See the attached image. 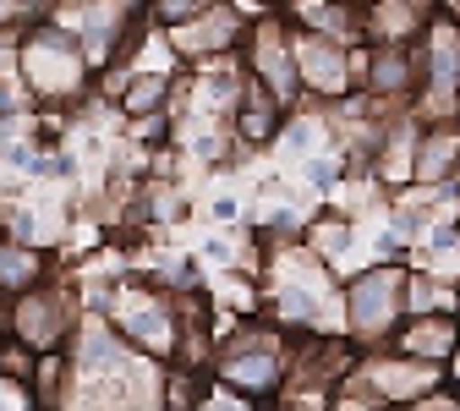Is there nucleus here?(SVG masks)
Listing matches in <instances>:
<instances>
[{
	"label": "nucleus",
	"instance_id": "obj_6",
	"mask_svg": "<svg viewBox=\"0 0 460 411\" xmlns=\"http://www.w3.org/2000/svg\"><path fill=\"white\" fill-rule=\"evenodd\" d=\"M417 121H455L460 115V22L433 17L428 33L417 39Z\"/></svg>",
	"mask_w": 460,
	"mask_h": 411
},
{
	"label": "nucleus",
	"instance_id": "obj_11",
	"mask_svg": "<svg viewBox=\"0 0 460 411\" xmlns=\"http://www.w3.org/2000/svg\"><path fill=\"white\" fill-rule=\"evenodd\" d=\"M242 33H247V17H242L236 6H225V0H214L208 12H198V17H187V22H176V28H164L170 49H176L187 67H203V61L230 55V49L242 44Z\"/></svg>",
	"mask_w": 460,
	"mask_h": 411
},
{
	"label": "nucleus",
	"instance_id": "obj_21",
	"mask_svg": "<svg viewBox=\"0 0 460 411\" xmlns=\"http://www.w3.org/2000/svg\"><path fill=\"white\" fill-rule=\"evenodd\" d=\"M400 411H460V389L438 384V389H428L422 400H411V406H400Z\"/></svg>",
	"mask_w": 460,
	"mask_h": 411
},
{
	"label": "nucleus",
	"instance_id": "obj_28",
	"mask_svg": "<svg viewBox=\"0 0 460 411\" xmlns=\"http://www.w3.org/2000/svg\"><path fill=\"white\" fill-rule=\"evenodd\" d=\"M345 6H367V0H345Z\"/></svg>",
	"mask_w": 460,
	"mask_h": 411
},
{
	"label": "nucleus",
	"instance_id": "obj_25",
	"mask_svg": "<svg viewBox=\"0 0 460 411\" xmlns=\"http://www.w3.org/2000/svg\"><path fill=\"white\" fill-rule=\"evenodd\" d=\"M214 214L219 219H236V198H214Z\"/></svg>",
	"mask_w": 460,
	"mask_h": 411
},
{
	"label": "nucleus",
	"instance_id": "obj_12",
	"mask_svg": "<svg viewBox=\"0 0 460 411\" xmlns=\"http://www.w3.org/2000/svg\"><path fill=\"white\" fill-rule=\"evenodd\" d=\"M433 17H438V0H367L362 44H417Z\"/></svg>",
	"mask_w": 460,
	"mask_h": 411
},
{
	"label": "nucleus",
	"instance_id": "obj_9",
	"mask_svg": "<svg viewBox=\"0 0 460 411\" xmlns=\"http://www.w3.org/2000/svg\"><path fill=\"white\" fill-rule=\"evenodd\" d=\"M291 55H296V83L302 94L323 99V104H340L357 94V49L351 44H334L323 33H307L291 22Z\"/></svg>",
	"mask_w": 460,
	"mask_h": 411
},
{
	"label": "nucleus",
	"instance_id": "obj_13",
	"mask_svg": "<svg viewBox=\"0 0 460 411\" xmlns=\"http://www.w3.org/2000/svg\"><path fill=\"white\" fill-rule=\"evenodd\" d=\"M460 170V115L455 121H422L411 148V187H444Z\"/></svg>",
	"mask_w": 460,
	"mask_h": 411
},
{
	"label": "nucleus",
	"instance_id": "obj_17",
	"mask_svg": "<svg viewBox=\"0 0 460 411\" xmlns=\"http://www.w3.org/2000/svg\"><path fill=\"white\" fill-rule=\"evenodd\" d=\"M170 94H176V72H132L121 83V110L132 121H143V115L170 110Z\"/></svg>",
	"mask_w": 460,
	"mask_h": 411
},
{
	"label": "nucleus",
	"instance_id": "obj_22",
	"mask_svg": "<svg viewBox=\"0 0 460 411\" xmlns=\"http://www.w3.org/2000/svg\"><path fill=\"white\" fill-rule=\"evenodd\" d=\"M198 411H252V400L236 395V389H208V395L198 400Z\"/></svg>",
	"mask_w": 460,
	"mask_h": 411
},
{
	"label": "nucleus",
	"instance_id": "obj_26",
	"mask_svg": "<svg viewBox=\"0 0 460 411\" xmlns=\"http://www.w3.org/2000/svg\"><path fill=\"white\" fill-rule=\"evenodd\" d=\"M438 17H449V22H460V0H438Z\"/></svg>",
	"mask_w": 460,
	"mask_h": 411
},
{
	"label": "nucleus",
	"instance_id": "obj_10",
	"mask_svg": "<svg viewBox=\"0 0 460 411\" xmlns=\"http://www.w3.org/2000/svg\"><path fill=\"white\" fill-rule=\"evenodd\" d=\"M351 379H357L373 400H384V406H411V400H422L428 389L444 384V368L411 362V357H400V351H373L367 362L351 368Z\"/></svg>",
	"mask_w": 460,
	"mask_h": 411
},
{
	"label": "nucleus",
	"instance_id": "obj_29",
	"mask_svg": "<svg viewBox=\"0 0 460 411\" xmlns=\"http://www.w3.org/2000/svg\"><path fill=\"white\" fill-rule=\"evenodd\" d=\"M279 6H291V0H279Z\"/></svg>",
	"mask_w": 460,
	"mask_h": 411
},
{
	"label": "nucleus",
	"instance_id": "obj_24",
	"mask_svg": "<svg viewBox=\"0 0 460 411\" xmlns=\"http://www.w3.org/2000/svg\"><path fill=\"white\" fill-rule=\"evenodd\" d=\"M444 384H449V389H460V340H455V351H449V362H444Z\"/></svg>",
	"mask_w": 460,
	"mask_h": 411
},
{
	"label": "nucleus",
	"instance_id": "obj_8",
	"mask_svg": "<svg viewBox=\"0 0 460 411\" xmlns=\"http://www.w3.org/2000/svg\"><path fill=\"white\" fill-rule=\"evenodd\" d=\"M6 324H12L17 345H28L33 357H44V351H61L77 335V308L66 297V285H28V290H17Z\"/></svg>",
	"mask_w": 460,
	"mask_h": 411
},
{
	"label": "nucleus",
	"instance_id": "obj_4",
	"mask_svg": "<svg viewBox=\"0 0 460 411\" xmlns=\"http://www.w3.org/2000/svg\"><path fill=\"white\" fill-rule=\"evenodd\" d=\"M285 362H291V345H285L279 329L269 324H247V329H230L219 345H214V379L225 389H236L247 400L258 395H274L285 384Z\"/></svg>",
	"mask_w": 460,
	"mask_h": 411
},
{
	"label": "nucleus",
	"instance_id": "obj_3",
	"mask_svg": "<svg viewBox=\"0 0 460 411\" xmlns=\"http://www.w3.org/2000/svg\"><path fill=\"white\" fill-rule=\"evenodd\" d=\"M110 318V329L121 335L127 345H137L143 357H176V335H181V313H176V297H164L159 285L148 280H132V285H115V290H99L93 297Z\"/></svg>",
	"mask_w": 460,
	"mask_h": 411
},
{
	"label": "nucleus",
	"instance_id": "obj_16",
	"mask_svg": "<svg viewBox=\"0 0 460 411\" xmlns=\"http://www.w3.org/2000/svg\"><path fill=\"white\" fill-rule=\"evenodd\" d=\"M400 302H406V318L460 313V285L455 280H438L428 269H406V290H400Z\"/></svg>",
	"mask_w": 460,
	"mask_h": 411
},
{
	"label": "nucleus",
	"instance_id": "obj_5",
	"mask_svg": "<svg viewBox=\"0 0 460 411\" xmlns=\"http://www.w3.org/2000/svg\"><path fill=\"white\" fill-rule=\"evenodd\" d=\"M400 290H406V264H373V269L351 274V285L340 290L345 297V340L362 351L389 345V335L406 324Z\"/></svg>",
	"mask_w": 460,
	"mask_h": 411
},
{
	"label": "nucleus",
	"instance_id": "obj_1",
	"mask_svg": "<svg viewBox=\"0 0 460 411\" xmlns=\"http://www.w3.org/2000/svg\"><path fill=\"white\" fill-rule=\"evenodd\" d=\"M269 313L296 335H345V297L334 290V269L307 242H279L269 253Z\"/></svg>",
	"mask_w": 460,
	"mask_h": 411
},
{
	"label": "nucleus",
	"instance_id": "obj_14",
	"mask_svg": "<svg viewBox=\"0 0 460 411\" xmlns=\"http://www.w3.org/2000/svg\"><path fill=\"white\" fill-rule=\"evenodd\" d=\"M455 340H460V318L455 313H428V318H406V324H400L389 335V351H400V357H411V362L444 368Z\"/></svg>",
	"mask_w": 460,
	"mask_h": 411
},
{
	"label": "nucleus",
	"instance_id": "obj_27",
	"mask_svg": "<svg viewBox=\"0 0 460 411\" xmlns=\"http://www.w3.org/2000/svg\"><path fill=\"white\" fill-rule=\"evenodd\" d=\"M0 22H17V0H0Z\"/></svg>",
	"mask_w": 460,
	"mask_h": 411
},
{
	"label": "nucleus",
	"instance_id": "obj_18",
	"mask_svg": "<svg viewBox=\"0 0 460 411\" xmlns=\"http://www.w3.org/2000/svg\"><path fill=\"white\" fill-rule=\"evenodd\" d=\"M351 214H340V209H323V214H307V230H302V242L334 269L340 258H345V247H351Z\"/></svg>",
	"mask_w": 460,
	"mask_h": 411
},
{
	"label": "nucleus",
	"instance_id": "obj_7",
	"mask_svg": "<svg viewBox=\"0 0 460 411\" xmlns=\"http://www.w3.org/2000/svg\"><path fill=\"white\" fill-rule=\"evenodd\" d=\"M242 49H247V77H252L274 104L296 110L302 83H296V55H291V22H285V17H258V22H247Z\"/></svg>",
	"mask_w": 460,
	"mask_h": 411
},
{
	"label": "nucleus",
	"instance_id": "obj_15",
	"mask_svg": "<svg viewBox=\"0 0 460 411\" xmlns=\"http://www.w3.org/2000/svg\"><path fill=\"white\" fill-rule=\"evenodd\" d=\"M285 104H274L252 77H247V94H242V104H236V115H230V132H236V143L242 148H269L274 138H279V127H285Z\"/></svg>",
	"mask_w": 460,
	"mask_h": 411
},
{
	"label": "nucleus",
	"instance_id": "obj_2",
	"mask_svg": "<svg viewBox=\"0 0 460 411\" xmlns=\"http://www.w3.org/2000/svg\"><path fill=\"white\" fill-rule=\"evenodd\" d=\"M17 72H22L28 99H44V104H88V88H93L88 55H83L77 33L61 22H28L22 28Z\"/></svg>",
	"mask_w": 460,
	"mask_h": 411
},
{
	"label": "nucleus",
	"instance_id": "obj_19",
	"mask_svg": "<svg viewBox=\"0 0 460 411\" xmlns=\"http://www.w3.org/2000/svg\"><path fill=\"white\" fill-rule=\"evenodd\" d=\"M44 280V253L22 242H0V290H28Z\"/></svg>",
	"mask_w": 460,
	"mask_h": 411
},
{
	"label": "nucleus",
	"instance_id": "obj_30",
	"mask_svg": "<svg viewBox=\"0 0 460 411\" xmlns=\"http://www.w3.org/2000/svg\"><path fill=\"white\" fill-rule=\"evenodd\" d=\"M455 318H460V313H455Z\"/></svg>",
	"mask_w": 460,
	"mask_h": 411
},
{
	"label": "nucleus",
	"instance_id": "obj_23",
	"mask_svg": "<svg viewBox=\"0 0 460 411\" xmlns=\"http://www.w3.org/2000/svg\"><path fill=\"white\" fill-rule=\"evenodd\" d=\"M307 182H313L318 192H329V187H334V165H329V159H307Z\"/></svg>",
	"mask_w": 460,
	"mask_h": 411
},
{
	"label": "nucleus",
	"instance_id": "obj_20",
	"mask_svg": "<svg viewBox=\"0 0 460 411\" xmlns=\"http://www.w3.org/2000/svg\"><path fill=\"white\" fill-rule=\"evenodd\" d=\"M208 6H214V0H143L148 22H159V28H176V22H187V17H198Z\"/></svg>",
	"mask_w": 460,
	"mask_h": 411
}]
</instances>
